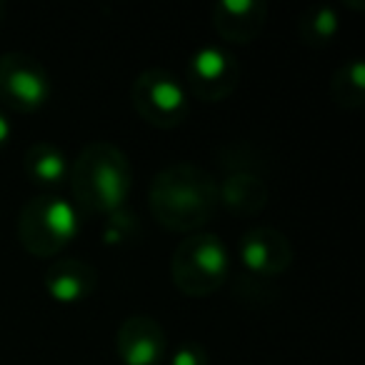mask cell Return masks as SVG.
I'll use <instances>...</instances> for the list:
<instances>
[{
	"mask_svg": "<svg viewBox=\"0 0 365 365\" xmlns=\"http://www.w3.org/2000/svg\"><path fill=\"white\" fill-rule=\"evenodd\" d=\"M150 213L173 233H198L218 210V180L195 163L178 160L160 168L148 188Z\"/></svg>",
	"mask_w": 365,
	"mask_h": 365,
	"instance_id": "1",
	"label": "cell"
},
{
	"mask_svg": "<svg viewBox=\"0 0 365 365\" xmlns=\"http://www.w3.org/2000/svg\"><path fill=\"white\" fill-rule=\"evenodd\" d=\"M68 178L78 205L101 215L123 210L133 185L130 160L108 140L88 143L73 160Z\"/></svg>",
	"mask_w": 365,
	"mask_h": 365,
	"instance_id": "2",
	"label": "cell"
},
{
	"mask_svg": "<svg viewBox=\"0 0 365 365\" xmlns=\"http://www.w3.org/2000/svg\"><path fill=\"white\" fill-rule=\"evenodd\" d=\"M18 240L36 258H51L81 233V213L76 203L53 193L31 198L18 213Z\"/></svg>",
	"mask_w": 365,
	"mask_h": 365,
	"instance_id": "3",
	"label": "cell"
},
{
	"mask_svg": "<svg viewBox=\"0 0 365 365\" xmlns=\"http://www.w3.org/2000/svg\"><path fill=\"white\" fill-rule=\"evenodd\" d=\"M230 273V255L215 233H198L180 240L170 258L173 283L188 298H205L225 283Z\"/></svg>",
	"mask_w": 365,
	"mask_h": 365,
	"instance_id": "4",
	"label": "cell"
},
{
	"mask_svg": "<svg viewBox=\"0 0 365 365\" xmlns=\"http://www.w3.org/2000/svg\"><path fill=\"white\" fill-rule=\"evenodd\" d=\"M130 101L138 115L160 130H173L188 118L185 86L165 68H148L138 73L130 86Z\"/></svg>",
	"mask_w": 365,
	"mask_h": 365,
	"instance_id": "5",
	"label": "cell"
},
{
	"mask_svg": "<svg viewBox=\"0 0 365 365\" xmlns=\"http://www.w3.org/2000/svg\"><path fill=\"white\" fill-rule=\"evenodd\" d=\"M51 98V76L36 56L11 51L0 56V101L18 113H33Z\"/></svg>",
	"mask_w": 365,
	"mask_h": 365,
	"instance_id": "6",
	"label": "cell"
},
{
	"mask_svg": "<svg viewBox=\"0 0 365 365\" xmlns=\"http://www.w3.org/2000/svg\"><path fill=\"white\" fill-rule=\"evenodd\" d=\"M185 83L190 93L205 103H218L233 96L240 83V63L225 46L208 43L190 56Z\"/></svg>",
	"mask_w": 365,
	"mask_h": 365,
	"instance_id": "7",
	"label": "cell"
},
{
	"mask_svg": "<svg viewBox=\"0 0 365 365\" xmlns=\"http://www.w3.org/2000/svg\"><path fill=\"white\" fill-rule=\"evenodd\" d=\"M238 255L250 273L260 278H278L293 265L295 250L285 233L268 225H258L240 235Z\"/></svg>",
	"mask_w": 365,
	"mask_h": 365,
	"instance_id": "8",
	"label": "cell"
},
{
	"mask_svg": "<svg viewBox=\"0 0 365 365\" xmlns=\"http://www.w3.org/2000/svg\"><path fill=\"white\" fill-rule=\"evenodd\" d=\"M115 348L123 365H160L168 350V338L155 318L130 315L118 328Z\"/></svg>",
	"mask_w": 365,
	"mask_h": 365,
	"instance_id": "9",
	"label": "cell"
},
{
	"mask_svg": "<svg viewBox=\"0 0 365 365\" xmlns=\"http://www.w3.org/2000/svg\"><path fill=\"white\" fill-rule=\"evenodd\" d=\"M268 23V3L263 0H218L213 8V26L228 43H250Z\"/></svg>",
	"mask_w": 365,
	"mask_h": 365,
	"instance_id": "10",
	"label": "cell"
},
{
	"mask_svg": "<svg viewBox=\"0 0 365 365\" xmlns=\"http://www.w3.org/2000/svg\"><path fill=\"white\" fill-rule=\"evenodd\" d=\"M98 285V273L91 263L81 258L53 260L43 273V288L56 303L76 305L93 295Z\"/></svg>",
	"mask_w": 365,
	"mask_h": 365,
	"instance_id": "11",
	"label": "cell"
},
{
	"mask_svg": "<svg viewBox=\"0 0 365 365\" xmlns=\"http://www.w3.org/2000/svg\"><path fill=\"white\" fill-rule=\"evenodd\" d=\"M218 200L233 215L250 218L268 205V185L253 170H230V175L218 182Z\"/></svg>",
	"mask_w": 365,
	"mask_h": 365,
	"instance_id": "12",
	"label": "cell"
},
{
	"mask_svg": "<svg viewBox=\"0 0 365 365\" xmlns=\"http://www.w3.org/2000/svg\"><path fill=\"white\" fill-rule=\"evenodd\" d=\"M23 173L33 185L41 188H58L68 180L71 173V163L68 155L63 153L61 145L51 140H38L28 145L26 155H23Z\"/></svg>",
	"mask_w": 365,
	"mask_h": 365,
	"instance_id": "13",
	"label": "cell"
},
{
	"mask_svg": "<svg viewBox=\"0 0 365 365\" xmlns=\"http://www.w3.org/2000/svg\"><path fill=\"white\" fill-rule=\"evenodd\" d=\"M330 98L343 110H358L365 103V63L363 58L345 61L330 78Z\"/></svg>",
	"mask_w": 365,
	"mask_h": 365,
	"instance_id": "14",
	"label": "cell"
},
{
	"mask_svg": "<svg viewBox=\"0 0 365 365\" xmlns=\"http://www.w3.org/2000/svg\"><path fill=\"white\" fill-rule=\"evenodd\" d=\"M338 13L325 3H315L300 13L298 36L308 48H325L338 36Z\"/></svg>",
	"mask_w": 365,
	"mask_h": 365,
	"instance_id": "15",
	"label": "cell"
},
{
	"mask_svg": "<svg viewBox=\"0 0 365 365\" xmlns=\"http://www.w3.org/2000/svg\"><path fill=\"white\" fill-rule=\"evenodd\" d=\"M170 365H210L208 350H205L200 343H195V340L180 343L175 348V353H173Z\"/></svg>",
	"mask_w": 365,
	"mask_h": 365,
	"instance_id": "16",
	"label": "cell"
},
{
	"mask_svg": "<svg viewBox=\"0 0 365 365\" xmlns=\"http://www.w3.org/2000/svg\"><path fill=\"white\" fill-rule=\"evenodd\" d=\"M123 210H118V213H113L110 218H108L106 228H103V240H108V243H120V240L130 238V228H133V220H128L125 225H123Z\"/></svg>",
	"mask_w": 365,
	"mask_h": 365,
	"instance_id": "17",
	"label": "cell"
},
{
	"mask_svg": "<svg viewBox=\"0 0 365 365\" xmlns=\"http://www.w3.org/2000/svg\"><path fill=\"white\" fill-rule=\"evenodd\" d=\"M11 140V120H8L6 110L0 108V148H6Z\"/></svg>",
	"mask_w": 365,
	"mask_h": 365,
	"instance_id": "18",
	"label": "cell"
},
{
	"mask_svg": "<svg viewBox=\"0 0 365 365\" xmlns=\"http://www.w3.org/2000/svg\"><path fill=\"white\" fill-rule=\"evenodd\" d=\"M3 16H6V3L0 0V21H3Z\"/></svg>",
	"mask_w": 365,
	"mask_h": 365,
	"instance_id": "19",
	"label": "cell"
}]
</instances>
